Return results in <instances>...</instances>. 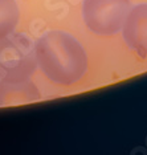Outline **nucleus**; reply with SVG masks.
<instances>
[{"label": "nucleus", "mask_w": 147, "mask_h": 155, "mask_svg": "<svg viewBox=\"0 0 147 155\" xmlns=\"http://www.w3.org/2000/svg\"><path fill=\"white\" fill-rule=\"evenodd\" d=\"M126 45L136 53L147 54V4L135 5L129 11L122 25Z\"/></svg>", "instance_id": "nucleus-4"}, {"label": "nucleus", "mask_w": 147, "mask_h": 155, "mask_svg": "<svg viewBox=\"0 0 147 155\" xmlns=\"http://www.w3.org/2000/svg\"><path fill=\"white\" fill-rule=\"evenodd\" d=\"M40 98V91L29 80H0V106L32 102Z\"/></svg>", "instance_id": "nucleus-5"}, {"label": "nucleus", "mask_w": 147, "mask_h": 155, "mask_svg": "<svg viewBox=\"0 0 147 155\" xmlns=\"http://www.w3.org/2000/svg\"><path fill=\"white\" fill-rule=\"evenodd\" d=\"M34 54L47 78L58 85H73L86 73L85 49L64 31H51L41 36L34 44Z\"/></svg>", "instance_id": "nucleus-1"}, {"label": "nucleus", "mask_w": 147, "mask_h": 155, "mask_svg": "<svg viewBox=\"0 0 147 155\" xmlns=\"http://www.w3.org/2000/svg\"><path fill=\"white\" fill-rule=\"evenodd\" d=\"M130 11V0H83L82 16L86 27L100 36H113L122 29Z\"/></svg>", "instance_id": "nucleus-3"}, {"label": "nucleus", "mask_w": 147, "mask_h": 155, "mask_svg": "<svg viewBox=\"0 0 147 155\" xmlns=\"http://www.w3.org/2000/svg\"><path fill=\"white\" fill-rule=\"evenodd\" d=\"M36 66L34 47L27 36L12 32L0 38V80H28Z\"/></svg>", "instance_id": "nucleus-2"}, {"label": "nucleus", "mask_w": 147, "mask_h": 155, "mask_svg": "<svg viewBox=\"0 0 147 155\" xmlns=\"http://www.w3.org/2000/svg\"><path fill=\"white\" fill-rule=\"evenodd\" d=\"M19 19L20 11L15 0H0V38L15 31Z\"/></svg>", "instance_id": "nucleus-6"}]
</instances>
